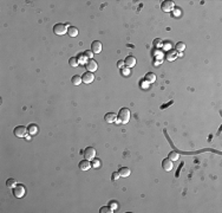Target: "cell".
Masks as SVG:
<instances>
[{
    "mask_svg": "<svg viewBox=\"0 0 222 213\" xmlns=\"http://www.w3.org/2000/svg\"><path fill=\"white\" fill-rule=\"evenodd\" d=\"M175 50L178 51V52L184 51V50H186V45H184V43H182V42L176 43V45H175Z\"/></svg>",
    "mask_w": 222,
    "mask_h": 213,
    "instance_id": "44dd1931",
    "label": "cell"
},
{
    "mask_svg": "<svg viewBox=\"0 0 222 213\" xmlns=\"http://www.w3.org/2000/svg\"><path fill=\"white\" fill-rule=\"evenodd\" d=\"M71 82H72L73 85H79L83 81H82V76H79V75H75L72 78H71Z\"/></svg>",
    "mask_w": 222,
    "mask_h": 213,
    "instance_id": "d6986e66",
    "label": "cell"
},
{
    "mask_svg": "<svg viewBox=\"0 0 222 213\" xmlns=\"http://www.w3.org/2000/svg\"><path fill=\"white\" fill-rule=\"evenodd\" d=\"M123 65H124V62L123 60H118L117 62V66H118V69H123Z\"/></svg>",
    "mask_w": 222,
    "mask_h": 213,
    "instance_id": "f546056e",
    "label": "cell"
},
{
    "mask_svg": "<svg viewBox=\"0 0 222 213\" xmlns=\"http://www.w3.org/2000/svg\"><path fill=\"white\" fill-rule=\"evenodd\" d=\"M104 118H105V121H106L108 123H114V122H116V120H117V115L114 114V113H108V114H105Z\"/></svg>",
    "mask_w": 222,
    "mask_h": 213,
    "instance_id": "4fadbf2b",
    "label": "cell"
},
{
    "mask_svg": "<svg viewBox=\"0 0 222 213\" xmlns=\"http://www.w3.org/2000/svg\"><path fill=\"white\" fill-rule=\"evenodd\" d=\"M93 80H94L93 72H90V71H86V72L83 74V76H82V81H83V83H85V84H90V83H92Z\"/></svg>",
    "mask_w": 222,
    "mask_h": 213,
    "instance_id": "52a82bcc",
    "label": "cell"
},
{
    "mask_svg": "<svg viewBox=\"0 0 222 213\" xmlns=\"http://www.w3.org/2000/svg\"><path fill=\"white\" fill-rule=\"evenodd\" d=\"M92 162H91V166L93 168H99L100 166H102V161L99 160V159H96V157H94L93 160H91Z\"/></svg>",
    "mask_w": 222,
    "mask_h": 213,
    "instance_id": "603a6c76",
    "label": "cell"
},
{
    "mask_svg": "<svg viewBox=\"0 0 222 213\" xmlns=\"http://www.w3.org/2000/svg\"><path fill=\"white\" fill-rule=\"evenodd\" d=\"M118 173H120V177H122V178H128L130 175L131 171L128 167H121L120 171H118Z\"/></svg>",
    "mask_w": 222,
    "mask_h": 213,
    "instance_id": "5bb4252c",
    "label": "cell"
},
{
    "mask_svg": "<svg viewBox=\"0 0 222 213\" xmlns=\"http://www.w3.org/2000/svg\"><path fill=\"white\" fill-rule=\"evenodd\" d=\"M53 32L58 36H63V35L67 33V27L65 24H56L53 26Z\"/></svg>",
    "mask_w": 222,
    "mask_h": 213,
    "instance_id": "3957f363",
    "label": "cell"
},
{
    "mask_svg": "<svg viewBox=\"0 0 222 213\" xmlns=\"http://www.w3.org/2000/svg\"><path fill=\"white\" fill-rule=\"evenodd\" d=\"M27 130H28V134H31V135H36V134L38 133L39 128H38V125L32 123V124H30L28 127H27Z\"/></svg>",
    "mask_w": 222,
    "mask_h": 213,
    "instance_id": "ac0fdd59",
    "label": "cell"
},
{
    "mask_svg": "<svg viewBox=\"0 0 222 213\" xmlns=\"http://www.w3.org/2000/svg\"><path fill=\"white\" fill-rule=\"evenodd\" d=\"M78 167H79V169H81V171H89L91 168V162L89 160H86V159L82 160L81 162H79Z\"/></svg>",
    "mask_w": 222,
    "mask_h": 213,
    "instance_id": "8fae6325",
    "label": "cell"
},
{
    "mask_svg": "<svg viewBox=\"0 0 222 213\" xmlns=\"http://www.w3.org/2000/svg\"><path fill=\"white\" fill-rule=\"evenodd\" d=\"M84 53H85V56L88 57L89 59H92V54H93V53H92V51H91V50H88V51H85Z\"/></svg>",
    "mask_w": 222,
    "mask_h": 213,
    "instance_id": "4316f807",
    "label": "cell"
},
{
    "mask_svg": "<svg viewBox=\"0 0 222 213\" xmlns=\"http://www.w3.org/2000/svg\"><path fill=\"white\" fill-rule=\"evenodd\" d=\"M161 9L163 12H171L174 9V3L172 1H163L161 5Z\"/></svg>",
    "mask_w": 222,
    "mask_h": 213,
    "instance_id": "9c48e42d",
    "label": "cell"
},
{
    "mask_svg": "<svg viewBox=\"0 0 222 213\" xmlns=\"http://www.w3.org/2000/svg\"><path fill=\"white\" fill-rule=\"evenodd\" d=\"M85 68H86V70H88V71H90V72H94V71L98 69V64H97V62L94 59H89L88 62H86Z\"/></svg>",
    "mask_w": 222,
    "mask_h": 213,
    "instance_id": "8992f818",
    "label": "cell"
},
{
    "mask_svg": "<svg viewBox=\"0 0 222 213\" xmlns=\"http://www.w3.org/2000/svg\"><path fill=\"white\" fill-rule=\"evenodd\" d=\"M26 193V188L25 186H22L20 184H17L14 187H13V195L15 198H22L24 195Z\"/></svg>",
    "mask_w": 222,
    "mask_h": 213,
    "instance_id": "7a4b0ae2",
    "label": "cell"
},
{
    "mask_svg": "<svg viewBox=\"0 0 222 213\" xmlns=\"http://www.w3.org/2000/svg\"><path fill=\"white\" fill-rule=\"evenodd\" d=\"M124 65H126L128 68H133L136 65V58L133 56H128L124 59Z\"/></svg>",
    "mask_w": 222,
    "mask_h": 213,
    "instance_id": "7c38bea8",
    "label": "cell"
},
{
    "mask_svg": "<svg viewBox=\"0 0 222 213\" xmlns=\"http://www.w3.org/2000/svg\"><path fill=\"white\" fill-rule=\"evenodd\" d=\"M13 133L17 137H26V134L28 133V130L26 127H24V125H17V127L14 128Z\"/></svg>",
    "mask_w": 222,
    "mask_h": 213,
    "instance_id": "277c9868",
    "label": "cell"
},
{
    "mask_svg": "<svg viewBox=\"0 0 222 213\" xmlns=\"http://www.w3.org/2000/svg\"><path fill=\"white\" fill-rule=\"evenodd\" d=\"M118 178H120V173H118V172L112 173V180H114V181H115V180H117Z\"/></svg>",
    "mask_w": 222,
    "mask_h": 213,
    "instance_id": "f1b7e54d",
    "label": "cell"
},
{
    "mask_svg": "<svg viewBox=\"0 0 222 213\" xmlns=\"http://www.w3.org/2000/svg\"><path fill=\"white\" fill-rule=\"evenodd\" d=\"M69 64H70V66H72V68L77 66V65L79 64L78 60H77V57H71V58L69 59Z\"/></svg>",
    "mask_w": 222,
    "mask_h": 213,
    "instance_id": "d4e9b609",
    "label": "cell"
},
{
    "mask_svg": "<svg viewBox=\"0 0 222 213\" xmlns=\"http://www.w3.org/2000/svg\"><path fill=\"white\" fill-rule=\"evenodd\" d=\"M130 110L128 108H122L118 113V116H117V122L120 124H126L129 121H130Z\"/></svg>",
    "mask_w": 222,
    "mask_h": 213,
    "instance_id": "6da1fadb",
    "label": "cell"
},
{
    "mask_svg": "<svg viewBox=\"0 0 222 213\" xmlns=\"http://www.w3.org/2000/svg\"><path fill=\"white\" fill-rule=\"evenodd\" d=\"M162 167L165 172H169L172 169V161L169 159V157H166V159H164L162 161Z\"/></svg>",
    "mask_w": 222,
    "mask_h": 213,
    "instance_id": "30bf717a",
    "label": "cell"
},
{
    "mask_svg": "<svg viewBox=\"0 0 222 213\" xmlns=\"http://www.w3.org/2000/svg\"><path fill=\"white\" fill-rule=\"evenodd\" d=\"M77 60L79 64H86V62L89 60V58L85 56V53H78V56H77Z\"/></svg>",
    "mask_w": 222,
    "mask_h": 213,
    "instance_id": "e0dca14e",
    "label": "cell"
},
{
    "mask_svg": "<svg viewBox=\"0 0 222 213\" xmlns=\"http://www.w3.org/2000/svg\"><path fill=\"white\" fill-rule=\"evenodd\" d=\"M144 78H145V82L150 84V83H154L156 81V75L154 72H148Z\"/></svg>",
    "mask_w": 222,
    "mask_h": 213,
    "instance_id": "2e32d148",
    "label": "cell"
},
{
    "mask_svg": "<svg viewBox=\"0 0 222 213\" xmlns=\"http://www.w3.org/2000/svg\"><path fill=\"white\" fill-rule=\"evenodd\" d=\"M17 182H18V181L15 180V179H7V181H6V186L9 187V188H13L15 185H17Z\"/></svg>",
    "mask_w": 222,
    "mask_h": 213,
    "instance_id": "7402d4cb",
    "label": "cell"
},
{
    "mask_svg": "<svg viewBox=\"0 0 222 213\" xmlns=\"http://www.w3.org/2000/svg\"><path fill=\"white\" fill-rule=\"evenodd\" d=\"M168 157H169V159H170L171 161H176V160L178 159V157H180V154H178L177 152H170Z\"/></svg>",
    "mask_w": 222,
    "mask_h": 213,
    "instance_id": "cb8c5ba5",
    "label": "cell"
},
{
    "mask_svg": "<svg viewBox=\"0 0 222 213\" xmlns=\"http://www.w3.org/2000/svg\"><path fill=\"white\" fill-rule=\"evenodd\" d=\"M109 206H110L111 208H114V210H116V208H117V202H116V201H110V204H109Z\"/></svg>",
    "mask_w": 222,
    "mask_h": 213,
    "instance_id": "83f0119b",
    "label": "cell"
},
{
    "mask_svg": "<svg viewBox=\"0 0 222 213\" xmlns=\"http://www.w3.org/2000/svg\"><path fill=\"white\" fill-rule=\"evenodd\" d=\"M84 157L86 160H93L94 157H96V149L92 148V147H88V148H85V151H84Z\"/></svg>",
    "mask_w": 222,
    "mask_h": 213,
    "instance_id": "5b68a950",
    "label": "cell"
},
{
    "mask_svg": "<svg viewBox=\"0 0 222 213\" xmlns=\"http://www.w3.org/2000/svg\"><path fill=\"white\" fill-rule=\"evenodd\" d=\"M176 56H177L176 50H170V51H168V53H166V58H168V60H174L176 58Z\"/></svg>",
    "mask_w": 222,
    "mask_h": 213,
    "instance_id": "ffe728a7",
    "label": "cell"
},
{
    "mask_svg": "<svg viewBox=\"0 0 222 213\" xmlns=\"http://www.w3.org/2000/svg\"><path fill=\"white\" fill-rule=\"evenodd\" d=\"M160 40H161V39H155V45H157V44H160Z\"/></svg>",
    "mask_w": 222,
    "mask_h": 213,
    "instance_id": "4dcf8cb0",
    "label": "cell"
},
{
    "mask_svg": "<svg viewBox=\"0 0 222 213\" xmlns=\"http://www.w3.org/2000/svg\"><path fill=\"white\" fill-rule=\"evenodd\" d=\"M99 212L100 213H111V212H114V208H111L110 206H103V207H100Z\"/></svg>",
    "mask_w": 222,
    "mask_h": 213,
    "instance_id": "484cf974",
    "label": "cell"
},
{
    "mask_svg": "<svg viewBox=\"0 0 222 213\" xmlns=\"http://www.w3.org/2000/svg\"><path fill=\"white\" fill-rule=\"evenodd\" d=\"M67 35L70 37H77L78 36V29L76 26H69L67 27Z\"/></svg>",
    "mask_w": 222,
    "mask_h": 213,
    "instance_id": "9a60e30c",
    "label": "cell"
},
{
    "mask_svg": "<svg viewBox=\"0 0 222 213\" xmlns=\"http://www.w3.org/2000/svg\"><path fill=\"white\" fill-rule=\"evenodd\" d=\"M102 49H103V46H102V43L99 40L92 42V44H91V51H92V53H99L102 51Z\"/></svg>",
    "mask_w": 222,
    "mask_h": 213,
    "instance_id": "ba28073f",
    "label": "cell"
}]
</instances>
